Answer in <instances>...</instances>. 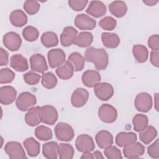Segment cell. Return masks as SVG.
<instances>
[{
  "mask_svg": "<svg viewBox=\"0 0 159 159\" xmlns=\"http://www.w3.org/2000/svg\"><path fill=\"white\" fill-rule=\"evenodd\" d=\"M37 103L35 95L29 92L21 93L16 101V105L19 110L27 111L32 108Z\"/></svg>",
  "mask_w": 159,
  "mask_h": 159,
  "instance_id": "obj_2",
  "label": "cell"
},
{
  "mask_svg": "<svg viewBox=\"0 0 159 159\" xmlns=\"http://www.w3.org/2000/svg\"><path fill=\"white\" fill-rule=\"evenodd\" d=\"M101 80L99 73L96 70H88L85 71L81 76L83 83L87 87L93 88L98 83H100Z\"/></svg>",
  "mask_w": 159,
  "mask_h": 159,
  "instance_id": "obj_18",
  "label": "cell"
},
{
  "mask_svg": "<svg viewBox=\"0 0 159 159\" xmlns=\"http://www.w3.org/2000/svg\"><path fill=\"white\" fill-rule=\"evenodd\" d=\"M137 141V135L132 132H120L116 137V143L119 147H125Z\"/></svg>",
  "mask_w": 159,
  "mask_h": 159,
  "instance_id": "obj_21",
  "label": "cell"
},
{
  "mask_svg": "<svg viewBox=\"0 0 159 159\" xmlns=\"http://www.w3.org/2000/svg\"><path fill=\"white\" fill-rule=\"evenodd\" d=\"M132 53L138 63H143L148 57V51L146 47L142 45H134L132 48Z\"/></svg>",
  "mask_w": 159,
  "mask_h": 159,
  "instance_id": "obj_30",
  "label": "cell"
},
{
  "mask_svg": "<svg viewBox=\"0 0 159 159\" xmlns=\"http://www.w3.org/2000/svg\"><path fill=\"white\" fill-rule=\"evenodd\" d=\"M106 5L99 1H92L89 2L88 8L86 10L88 14L98 18L103 16L106 13Z\"/></svg>",
  "mask_w": 159,
  "mask_h": 159,
  "instance_id": "obj_19",
  "label": "cell"
},
{
  "mask_svg": "<svg viewBox=\"0 0 159 159\" xmlns=\"http://www.w3.org/2000/svg\"><path fill=\"white\" fill-rule=\"evenodd\" d=\"M41 42L43 46L49 48L58 45V40L57 35L53 32H45L41 37Z\"/></svg>",
  "mask_w": 159,
  "mask_h": 159,
  "instance_id": "obj_35",
  "label": "cell"
},
{
  "mask_svg": "<svg viewBox=\"0 0 159 159\" xmlns=\"http://www.w3.org/2000/svg\"><path fill=\"white\" fill-rule=\"evenodd\" d=\"M23 145L26 149L27 154L32 157H37L40 153V144L33 137H29L26 139Z\"/></svg>",
  "mask_w": 159,
  "mask_h": 159,
  "instance_id": "obj_28",
  "label": "cell"
},
{
  "mask_svg": "<svg viewBox=\"0 0 159 159\" xmlns=\"http://www.w3.org/2000/svg\"><path fill=\"white\" fill-rule=\"evenodd\" d=\"M9 20L14 26L20 27L27 24V16L23 11L16 9L10 14Z\"/></svg>",
  "mask_w": 159,
  "mask_h": 159,
  "instance_id": "obj_23",
  "label": "cell"
},
{
  "mask_svg": "<svg viewBox=\"0 0 159 159\" xmlns=\"http://www.w3.org/2000/svg\"><path fill=\"white\" fill-rule=\"evenodd\" d=\"M78 35V31L71 26L65 27L60 35V43L62 46L67 47L75 43Z\"/></svg>",
  "mask_w": 159,
  "mask_h": 159,
  "instance_id": "obj_16",
  "label": "cell"
},
{
  "mask_svg": "<svg viewBox=\"0 0 159 159\" xmlns=\"http://www.w3.org/2000/svg\"><path fill=\"white\" fill-rule=\"evenodd\" d=\"M74 22L75 25L80 30H92L96 25V21L84 14H78Z\"/></svg>",
  "mask_w": 159,
  "mask_h": 159,
  "instance_id": "obj_15",
  "label": "cell"
},
{
  "mask_svg": "<svg viewBox=\"0 0 159 159\" xmlns=\"http://www.w3.org/2000/svg\"><path fill=\"white\" fill-rule=\"evenodd\" d=\"M69 6L75 11H80L84 9L88 1L87 0H70L68 2Z\"/></svg>",
  "mask_w": 159,
  "mask_h": 159,
  "instance_id": "obj_45",
  "label": "cell"
},
{
  "mask_svg": "<svg viewBox=\"0 0 159 159\" xmlns=\"http://www.w3.org/2000/svg\"><path fill=\"white\" fill-rule=\"evenodd\" d=\"M15 78L14 71L8 68H2L0 70V83L6 84L11 83Z\"/></svg>",
  "mask_w": 159,
  "mask_h": 159,
  "instance_id": "obj_40",
  "label": "cell"
},
{
  "mask_svg": "<svg viewBox=\"0 0 159 159\" xmlns=\"http://www.w3.org/2000/svg\"><path fill=\"white\" fill-rule=\"evenodd\" d=\"M43 155L48 159H56L58 155V145L56 142H47L42 147Z\"/></svg>",
  "mask_w": 159,
  "mask_h": 159,
  "instance_id": "obj_26",
  "label": "cell"
},
{
  "mask_svg": "<svg viewBox=\"0 0 159 159\" xmlns=\"http://www.w3.org/2000/svg\"><path fill=\"white\" fill-rule=\"evenodd\" d=\"M88 98V91L83 88H78L72 93L71 103L75 107H81L86 104Z\"/></svg>",
  "mask_w": 159,
  "mask_h": 159,
  "instance_id": "obj_12",
  "label": "cell"
},
{
  "mask_svg": "<svg viewBox=\"0 0 159 159\" xmlns=\"http://www.w3.org/2000/svg\"><path fill=\"white\" fill-rule=\"evenodd\" d=\"M42 84L47 89H53L57 84V79L55 75L52 72H47L42 76Z\"/></svg>",
  "mask_w": 159,
  "mask_h": 159,
  "instance_id": "obj_38",
  "label": "cell"
},
{
  "mask_svg": "<svg viewBox=\"0 0 159 159\" xmlns=\"http://www.w3.org/2000/svg\"><path fill=\"white\" fill-rule=\"evenodd\" d=\"M134 129L138 132L143 130L148 124V119L147 116L142 114H137L132 119Z\"/></svg>",
  "mask_w": 159,
  "mask_h": 159,
  "instance_id": "obj_33",
  "label": "cell"
},
{
  "mask_svg": "<svg viewBox=\"0 0 159 159\" xmlns=\"http://www.w3.org/2000/svg\"><path fill=\"white\" fill-rule=\"evenodd\" d=\"M93 158H96V159L104 158V157L102 156L101 152H99V151H98V150L95 151V152L93 153Z\"/></svg>",
  "mask_w": 159,
  "mask_h": 159,
  "instance_id": "obj_51",
  "label": "cell"
},
{
  "mask_svg": "<svg viewBox=\"0 0 159 159\" xmlns=\"http://www.w3.org/2000/svg\"><path fill=\"white\" fill-rule=\"evenodd\" d=\"M68 61L71 64L75 71H81L84 67L85 60L78 52H73L68 57Z\"/></svg>",
  "mask_w": 159,
  "mask_h": 159,
  "instance_id": "obj_31",
  "label": "cell"
},
{
  "mask_svg": "<svg viewBox=\"0 0 159 159\" xmlns=\"http://www.w3.org/2000/svg\"><path fill=\"white\" fill-rule=\"evenodd\" d=\"M144 146L138 142H135L125 147L123 149L124 157L127 158H137L144 154Z\"/></svg>",
  "mask_w": 159,
  "mask_h": 159,
  "instance_id": "obj_13",
  "label": "cell"
},
{
  "mask_svg": "<svg viewBox=\"0 0 159 159\" xmlns=\"http://www.w3.org/2000/svg\"><path fill=\"white\" fill-rule=\"evenodd\" d=\"M47 57L50 66L54 68L59 67L65 62L66 55L61 48H54L48 51Z\"/></svg>",
  "mask_w": 159,
  "mask_h": 159,
  "instance_id": "obj_11",
  "label": "cell"
},
{
  "mask_svg": "<svg viewBox=\"0 0 159 159\" xmlns=\"http://www.w3.org/2000/svg\"><path fill=\"white\" fill-rule=\"evenodd\" d=\"M93 41V35L89 32H80L76 39L75 43L80 47H86L90 45Z\"/></svg>",
  "mask_w": 159,
  "mask_h": 159,
  "instance_id": "obj_34",
  "label": "cell"
},
{
  "mask_svg": "<svg viewBox=\"0 0 159 159\" xmlns=\"http://www.w3.org/2000/svg\"><path fill=\"white\" fill-rule=\"evenodd\" d=\"M22 35L25 40L28 42H33L38 39L39 32L36 27L32 25H28L23 29Z\"/></svg>",
  "mask_w": 159,
  "mask_h": 159,
  "instance_id": "obj_39",
  "label": "cell"
},
{
  "mask_svg": "<svg viewBox=\"0 0 159 159\" xmlns=\"http://www.w3.org/2000/svg\"><path fill=\"white\" fill-rule=\"evenodd\" d=\"M39 116L42 122L51 125L57 122L58 117L56 108L50 105L40 107Z\"/></svg>",
  "mask_w": 159,
  "mask_h": 159,
  "instance_id": "obj_4",
  "label": "cell"
},
{
  "mask_svg": "<svg viewBox=\"0 0 159 159\" xmlns=\"http://www.w3.org/2000/svg\"><path fill=\"white\" fill-rule=\"evenodd\" d=\"M41 76L38 73L34 72L33 71H28L24 75V81L29 85H35L40 81Z\"/></svg>",
  "mask_w": 159,
  "mask_h": 159,
  "instance_id": "obj_44",
  "label": "cell"
},
{
  "mask_svg": "<svg viewBox=\"0 0 159 159\" xmlns=\"http://www.w3.org/2000/svg\"><path fill=\"white\" fill-rule=\"evenodd\" d=\"M2 42L4 45L11 51H17L22 44V39L20 35L14 32L5 34L2 38Z\"/></svg>",
  "mask_w": 159,
  "mask_h": 159,
  "instance_id": "obj_9",
  "label": "cell"
},
{
  "mask_svg": "<svg viewBox=\"0 0 159 159\" xmlns=\"http://www.w3.org/2000/svg\"><path fill=\"white\" fill-rule=\"evenodd\" d=\"M150 62L155 67L159 66V52L158 50H152L150 52Z\"/></svg>",
  "mask_w": 159,
  "mask_h": 159,
  "instance_id": "obj_49",
  "label": "cell"
},
{
  "mask_svg": "<svg viewBox=\"0 0 159 159\" xmlns=\"http://www.w3.org/2000/svg\"><path fill=\"white\" fill-rule=\"evenodd\" d=\"M143 2L147 6H155L158 2V0H144L143 1Z\"/></svg>",
  "mask_w": 159,
  "mask_h": 159,
  "instance_id": "obj_50",
  "label": "cell"
},
{
  "mask_svg": "<svg viewBox=\"0 0 159 159\" xmlns=\"http://www.w3.org/2000/svg\"><path fill=\"white\" fill-rule=\"evenodd\" d=\"M96 96L101 101H107L114 94L112 86L107 83H99L94 86Z\"/></svg>",
  "mask_w": 159,
  "mask_h": 159,
  "instance_id": "obj_10",
  "label": "cell"
},
{
  "mask_svg": "<svg viewBox=\"0 0 159 159\" xmlns=\"http://www.w3.org/2000/svg\"><path fill=\"white\" fill-rule=\"evenodd\" d=\"M158 93H156L155 94V109H156V110L157 111H158Z\"/></svg>",
  "mask_w": 159,
  "mask_h": 159,
  "instance_id": "obj_53",
  "label": "cell"
},
{
  "mask_svg": "<svg viewBox=\"0 0 159 159\" xmlns=\"http://www.w3.org/2000/svg\"><path fill=\"white\" fill-rule=\"evenodd\" d=\"M9 62V53L4 49L1 48L0 49V65L5 66L8 64Z\"/></svg>",
  "mask_w": 159,
  "mask_h": 159,
  "instance_id": "obj_48",
  "label": "cell"
},
{
  "mask_svg": "<svg viewBox=\"0 0 159 159\" xmlns=\"http://www.w3.org/2000/svg\"><path fill=\"white\" fill-rule=\"evenodd\" d=\"M10 66L19 72H24L29 68L27 59L20 54H15L11 57Z\"/></svg>",
  "mask_w": 159,
  "mask_h": 159,
  "instance_id": "obj_20",
  "label": "cell"
},
{
  "mask_svg": "<svg viewBox=\"0 0 159 159\" xmlns=\"http://www.w3.org/2000/svg\"><path fill=\"white\" fill-rule=\"evenodd\" d=\"M148 46L152 50H159V36L158 34L152 35L148 38Z\"/></svg>",
  "mask_w": 159,
  "mask_h": 159,
  "instance_id": "obj_47",
  "label": "cell"
},
{
  "mask_svg": "<svg viewBox=\"0 0 159 159\" xmlns=\"http://www.w3.org/2000/svg\"><path fill=\"white\" fill-rule=\"evenodd\" d=\"M39 106L33 107L25 114L24 119L28 125L34 127L42 122L39 116Z\"/></svg>",
  "mask_w": 159,
  "mask_h": 159,
  "instance_id": "obj_25",
  "label": "cell"
},
{
  "mask_svg": "<svg viewBox=\"0 0 159 159\" xmlns=\"http://www.w3.org/2000/svg\"><path fill=\"white\" fill-rule=\"evenodd\" d=\"M4 151L11 159L27 158L24 148L21 144L17 142L11 141L6 143Z\"/></svg>",
  "mask_w": 159,
  "mask_h": 159,
  "instance_id": "obj_6",
  "label": "cell"
},
{
  "mask_svg": "<svg viewBox=\"0 0 159 159\" xmlns=\"http://www.w3.org/2000/svg\"><path fill=\"white\" fill-rule=\"evenodd\" d=\"M98 116L101 121L110 124L116 120L117 112L116 109L111 104H103L98 109Z\"/></svg>",
  "mask_w": 159,
  "mask_h": 159,
  "instance_id": "obj_5",
  "label": "cell"
},
{
  "mask_svg": "<svg viewBox=\"0 0 159 159\" xmlns=\"http://www.w3.org/2000/svg\"><path fill=\"white\" fill-rule=\"evenodd\" d=\"M30 68L33 71L43 73L48 70L46 60L43 55L40 53L32 55L30 58Z\"/></svg>",
  "mask_w": 159,
  "mask_h": 159,
  "instance_id": "obj_14",
  "label": "cell"
},
{
  "mask_svg": "<svg viewBox=\"0 0 159 159\" xmlns=\"http://www.w3.org/2000/svg\"><path fill=\"white\" fill-rule=\"evenodd\" d=\"M55 72L60 79L66 80L73 76L74 69L71 64L67 60L63 65L58 67Z\"/></svg>",
  "mask_w": 159,
  "mask_h": 159,
  "instance_id": "obj_29",
  "label": "cell"
},
{
  "mask_svg": "<svg viewBox=\"0 0 159 159\" xmlns=\"http://www.w3.org/2000/svg\"><path fill=\"white\" fill-rule=\"evenodd\" d=\"M134 104L138 111L147 112L152 107V98L148 93L142 92L137 94L135 99Z\"/></svg>",
  "mask_w": 159,
  "mask_h": 159,
  "instance_id": "obj_7",
  "label": "cell"
},
{
  "mask_svg": "<svg viewBox=\"0 0 159 159\" xmlns=\"http://www.w3.org/2000/svg\"><path fill=\"white\" fill-rule=\"evenodd\" d=\"M54 132L58 140L68 142L71 140L75 135L72 127L65 122H58L54 129Z\"/></svg>",
  "mask_w": 159,
  "mask_h": 159,
  "instance_id": "obj_3",
  "label": "cell"
},
{
  "mask_svg": "<svg viewBox=\"0 0 159 159\" xmlns=\"http://www.w3.org/2000/svg\"><path fill=\"white\" fill-rule=\"evenodd\" d=\"M74 148L68 143H61L58 145V155L60 159H71L74 155Z\"/></svg>",
  "mask_w": 159,
  "mask_h": 159,
  "instance_id": "obj_36",
  "label": "cell"
},
{
  "mask_svg": "<svg viewBox=\"0 0 159 159\" xmlns=\"http://www.w3.org/2000/svg\"><path fill=\"white\" fill-rule=\"evenodd\" d=\"M23 7L27 14L30 15H34L39 12L40 6L38 1L27 0L24 2Z\"/></svg>",
  "mask_w": 159,
  "mask_h": 159,
  "instance_id": "obj_42",
  "label": "cell"
},
{
  "mask_svg": "<svg viewBox=\"0 0 159 159\" xmlns=\"http://www.w3.org/2000/svg\"><path fill=\"white\" fill-rule=\"evenodd\" d=\"M147 152L148 155L153 158H159V140L157 139L152 144L149 145L147 148Z\"/></svg>",
  "mask_w": 159,
  "mask_h": 159,
  "instance_id": "obj_46",
  "label": "cell"
},
{
  "mask_svg": "<svg viewBox=\"0 0 159 159\" xmlns=\"http://www.w3.org/2000/svg\"><path fill=\"white\" fill-rule=\"evenodd\" d=\"M17 91L11 86H4L0 88V102L3 105L12 104L16 99Z\"/></svg>",
  "mask_w": 159,
  "mask_h": 159,
  "instance_id": "obj_17",
  "label": "cell"
},
{
  "mask_svg": "<svg viewBox=\"0 0 159 159\" xmlns=\"http://www.w3.org/2000/svg\"><path fill=\"white\" fill-rule=\"evenodd\" d=\"M157 136V131L152 125H148L139 132V139L145 144H149Z\"/></svg>",
  "mask_w": 159,
  "mask_h": 159,
  "instance_id": "obj_32",
  "label": "cell"
},
{
  "mask_svg": "<svg viewBox=\"0 0 159 159\" xmlns=\"http://www.w3.org/2000/svg\"><path fill=\"white\" fill-rule=\"evenodd\" d=\"M76 149L80 152H91L94 150L95 144L93 138L88 134H81L78 136L75 141Z\"/></svg>",
  "mask_w": 159,
  "mask_h": 159,
  "instance_id": "obj_8",
  "label": "cell"
},
{
  "mask_svg": "<svg viewBox=\"0 0 159 159\" xmlns=\"http://www.w3.org/2000/svg\"><path fill=\"white\" fill-rule=\"evenodd\" d=\"M105 156L108 159H119L122 158L121 152L119 149H118L115 146H109L105 148L104 151Z\"/></svg>",
  "mask_w": 159,
  "mask_h": 159,
  "instance_id": "obj_43",
  "label": "cell"
},
{
  "mask_svg": "<svg viewBox=\"0 0 159 159\" xmlns=\"http://www.w3.org/2000/svg\"><path fill=\"white\" fill-rule=\"evenodd\" d=\"M96 142L100 148L105 149L113 143V136L107 130H102L97 133L95 137Z\"/></svg>",
  "mask_w": 159,
  "mask_h": 159,
  "instance_id": "obj_22",
  "label": "cell"
},
{
  "mask_svg": "<svg viewBox=\"0 0 159 159\" xmlns=\"http://www.w3.org/2000/svg\"><path fill=\"white\" fill-rule=\"evenodd\" d=\"M117 25L116 20L111 16H106L99 22V25L106 30H114Z\"/></svg>",
  "mask_w": 159,
  "mask_h": 159,
  "instance_id": "obj_41",
  "label": "cell"
},
{
  "mask_svg": "<svg viewBox=\"0 0 159 159\" xmlns=\"http://www.w3.org/2000/svg\"><path fill=\"white\" fill-rule=\"evenodd\" d=\"M101 40L103 45L109 48H116L120 43L119 37L114 33L103 32L101 34Z\"/></svg>",
  "mask_w": 159,
  "mask_h": 159,
  "instance_id": "obj_27",
  "label": "cell"
},
{
  "mask_svg": "<svg viewBox=\"0 0 159 159\" xmlns=\"http://www.w3.org/2000/svg\"><path fill=\"white\" fill-rule=\"evenodd\" d=\"M81 158H93V153H91L90 152H84L83 153V154L82 155V156L81 157Z\"/></svg>",
  "mask_w": 159,
  "mask_h": 159,
  "instance_id": "obj_52",
  "label": "cell"
},
{
  "mask_svg": "<svg viewBox=\"0 0 159 159\" xmlns=\"http://www.w3.org/2000/svg\"><path fill=\"white\" fill-rule=\"evenodd\" d=\"M109 9L111 13L116 17H122L127 11L126 3L122 1H114L109 5Z\"/></svg>",
  "mask_w": 159,
  "mask_h": 159,
  "instance_id": "obj_24",
  "label": "cell"
},
{
  "mask_svg": "<svg viewBox=\"0 0 159 159\" xmlns=\"http://www.w3.org/2000/svg\"><path fill=\"white\" fill-rule=\"evenodd\" d=\"M84 58L86 61L93 63L98 70H105L109 63L108 54L102 48L88 47L85 51Z\"/></svg>",
  "mask_w": 159,
  "mask_h": 159,
  "instance_id": "obj_1",
  "label": "cell"
},
{
  "mask_svg": "<svg viewBox=\"0 0 159 159\" xmlns=\"http://www.w3.org/2000/svg\"><path fill=\"white\" fill-rule=\"evenodd\" d=\"M36 137L42 141H47L52 138L53 134L51 129L45 125H39L35 129Z\"/></svg>",
  "mask_w": 159,
  "mask_h": 159,
  "instance_id": "obj_37",
  "label": "cell"
}]
</instances>
